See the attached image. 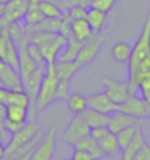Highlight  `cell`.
<instances>
[{"label":"cell","mask_w":150,"mask_h":160,"mask_svg":"<svg viewBox=\"0 0 150 160\" xmlns=\"http://www.w3.org/2000/svg\"><path fill=\"white\" fill-rule=\"evenodd\" d=\"M150 72V6L147 10L144 27L140 37L131 49V56L128 59V81L134 79L140 73Z\"/></svg>","instance_id":"1"},{"label":"cell","mask_w":150,"mask_h":160,"mask_svg":"<svg viewBox=\"0 0 150 160\" xmlns=\"http://www.w3.org/2000/svg\"><path fill=\"white\" fill-rule=\"evenodd\" d=\"M58 75L54 71V63L46 65V73L40 85L39 96L35 98L37 109H46L56 100V87H58Z\"/></svg>","instance_id":"2"},{"label":"cell","mask_w":150,"mask_h":160,"mask_svg":"<svg viewBox=\"0 0 150 160\" xmlns=\"http://www.w3.org/2000/svg\"><path fill=\"white\" fill-rule=\"evenodd\" d=\"M41 132V125L35 119H31L21 128L18 132H15L10 135V140L6 144V156H9L10 153H13L16 148H19L21 146H24L27 142L35 138Z\"/></svg>","instance_id":"3"},{"label":"cell","mask_w":150,"mask_h":160,"mask_svg":"<svg viewBox=\"0 0 150 160\" xmlns=\"http://www.w3.org/2000/svg\"><path fill=\"white\" fill-rule=\"evenodd\" d=\"M105 38H106V34H103V32H94L87 41L82 43V47L80 49V53H78L77 59H75L80 63L81 68L90 65L99 56Z\"/></svg>","instance_id":"4"},{"label":"cell","mask_w":150,"mask_h":160,"mask_svg":"<svg viewBox=\"0 0 150 160\" xmlns=\"http://www.w3.org/2000/svg\"><path fill=\"white\" fill-rule=\"evenodd\" d=\"M91 128L88 125V122L85 121V118L82 113H75V116L72 118V121L68 123V126L65 128V131L62 134V138L65 142L68 144H75L80 140H82L84 137L90 135Z\"/></svg>","instance_id":"5"},{"label":"cell","mask_w":150,"mask_h":160,"mask_svg":"<svg viewBox=\"0 0 150 160\" xmlns=\"http://www.w3.org/2000/svg\"><path fill=\"white\" fill-rule=\"evenodd\" d=\"M56 141H58V128L50 126L46 135L40 140L37 147L33 151L31 160H53L56 153Z\"/></svg>","instance_id":"6"},{"label":"cell","mask_w":150,"mask_h":160,"mask_svg":"<svg viewBox=\"0 0 150 160\" xmlns=\"http://www.w3.org/2000/svg\"><path fill=\"white\" fill-rule=\"evenodd\" d=\"M28 5L29 0H8L5 5V13L0 18V28L10 27L13 22L24 19Z\"/></svg>","instance_id":"7"},{"label":"cell","mask_w":150,"mask_h":160,"mask_svg":"<svg viewBox=\"0 0 150 160\" xmlns=\"http://www.w3.org/2000/svg\"><path fill=\"white\" fill-rule=\"evenodd\" d=\"M103 84H105V92L107 96L116 103V104H122L127 98L130 97V84L128 81H118V79H113V78L105 77L103 78Z\"/></svg>","instance_id":"8"},{"label":"cell","mask_w":150,"mask_h":160,"mask_svg":"<svg viewBox=\"0 0 150 160\" xmlns=\"http://www.w3.org/2000/svg\"><path fill=\"white\" fill-rule=\"evenodd\" d=\"M0 81L3 84V87L9 88V90H15V91L24 90L19 71L8 62H5L3 59H0Z\"/></svg>","instance_id":"9"},{"label":"cell","mask_w":150,"mask_h":160,"mask_svg":"<svg viewBox=\"0 0 150 160\" xmlns=\"http://www.w3.org/2000/svg\"><path fill=\"white\" fill-rule=\"evenodd\" d=\"M119 110L132 118H136L138 121L144 119V118H149L147 104H146L144 98L137 96V94H130V97L127 98L122 104H119Z\"/></svg>","instance_id":"10"},{"label":"cell","mask_w":150,"mask_h":160,"mask_svg":"<svg viewBox=\"0 0 150 160\" xmlns=\"http://www.w3.org/2000/svg\"><path fill=\"white\" fill-rule=\"evenodd\" d=\"M65 44H66V37L63 34H60V32H58L50 41L40 46V50H41V54H43L46 65L47 63H54L58 60L59 53L62 52Z\"/></svg>","instance_id":"11"},{"label":"cell","mask_w":150,"mask_h":160,"mask_svg":"<svg viewBox=\"0 0 150 160\" xmlns=\"http://www.w3.org/2000/svg\"><path fill=\"white\" fill-rule=\"evenodd\" d=\"M87 103L90 109H94V110L106 113V115H111L113 112L119 110V104H116L105 91L96 92V94L87 97Z\"/></svg>","instance_id":"12"},{"label":"cell","mask_w":150,"mask_h":160,"mask_svg":"<svg viewBox=\"0 0 150 160\" xmlns=\"http://www.w3.org/2000/svg\"><path fill=\"white\" fill-rule=\"evenodd\" d=\"M44 73H46V66H37L33 71V73L28 77V79L24 82V90L27 91L33 103H35V98L39 96L40 85H41V81L44 78Z\"/></svg>","instance_id":"13"},{"label":"cell","mask_w":150,"mask_h":160,"mask_svg":"<svg viewBox=\"0 0 150 160\" xmlns=\"http://www.w3.org/2000/svg\"><path fill=\"white\" fill-rule=\"evenodd\" d=\"M137 121H138V119H136V118L130 116V115H127V113H124V112H121V110H116L109 115L107 129L111 132H113V134H118V132L122 131L127 126L134 125Z\"/></svg>","instance_id":"14"},{"label":"cell","mask_w":150,"mask_h":160,"mask_svg":"<svg viewBox=\"0 0 150 160\" xmlns=\"http://www.w3.org/2000/svg\"><path fill=\"white\" fill-rule=\"evenodd\" d=\"M81 66L77 60H56L54 62V71H56V75H58L59 79H72L75 75H77L80 71H81Z\"/></svg>","instance_id":"15"},{"label":"cell","mask_w":150,"mask_h":160,"mask_svg":"<svg viewBox=\"0 0 150 160\" xmlns=\"http://www.w3.org/2000/svg\"><path fill=\"white\" fill-rule=\"evenodd\" d=\"M144 144H146V137H144V132H143V128H141V125H140L136 132V135H134V138L131 140V142L125 148H122V159L121 160H134V157H136V154L138 153V150H140Z\"/></svg>","instance_id":"16"},{"label":"cell","mask_w":150,"mask_h":160,"mask_svg":"<svg viewBox=\"0 0 150 160\" xmlns=\"http://www.w3.org/2000/svg\"><path fill=\"white\" fill-rule=\"evenodd\" d=\"M71 34L75 37L77 40L80 41H87L93 34H94V31H93L91 25L88 24V21L85 18H81V19H72L71 21Z\"/></svg>","instance_id":"17"},{"label":"cell","mask_w":150,"mask_h":160,"mask_svg":"<svg viewBox=\"0 0 150 160\" xmlns=\"http://www.w3.org/2000/svg\"><path fill=\"white\" fill-rule=\"evenodd\" d=\"M74 147H80V148H85V150L91 154L93 160H102L106 157V153L102 150V147L99 144V141L94 140L91 135L84 137L82 140H80L78 142L74 144Z\"/></svg>","instance_id":"18"},{"label":"cell","mask_w":150,"mask_h":160,"mask_svg":"<svg viewBox=\"0 0 150 160\" xmlns=\"http://www.w3.org/2000/svg\"><path fill=\"white\" fill-rule=\"evenodd\" d=\"M81 47H82V41L77 40L72 34H69L68 37H66V44H65V47H63L62 52L59 53L58 60H68V62L75 60Z\"/></svg>","instance_id":"19"},{"label":"cell","mask_w":150,"mask_h":160,"mask_svg":"<svg viewBox=\"0 0 150 160\" xmlns=\"http://www.w3.org/2000/svg\"><path fill=\"white\" fill-rule=\"evenodd\" d=\"M85 19L88 21V24L91 25V28L94 32H102L105 25H106V21H107V13L103 12L100 9H96L90 6L87 9V16Z\"/></svg>","instance_id":"20"},{"label":"cell","mask_w":150,"mask_h":160,"mask_svg":"<svg viewBox=\"0 0 150 160\" xmlns=\"http://www.w3.org/2000/svg\"><path fill=\"white\" fill-rule=\"evenodd\" d=\"M39 9L47 19H58V18H62L63 15L58 0H40Z\"/></svg>","instance_id":"21"},{"label":"cell","mask_w":150,"mask_h":160,"mask_svg":"<svg viewBox=\"0 0 150 160\" xmlns=\"http://www.w3.org/2000/svg\"><path fill=\"white\" fill-rule=\"evenodd\" d=\"M82 115L85 118V121L88 122L90 128H97V126H107V121H109V115L97 112L94 109L87 107L85 110L82 112Z\"/></svg>","instance_id":"22"},{"label":"cell","mask_w":150,"mask_h":160,"mask_svg":"<svg viewBox=\"0 0 150 160\" xmlns=\"http://www.w3.org/2000/svg\"><path fill=\"white\" fill-rule=\"evenodd\" d=\"M99 144L102 147V150L106 153V156H115L118 154V151L121 150L119 142H118V137H116V134H113L111 131L99 141Z\"/></svg>","instance_id":"23"},{"label":"cell","mask_w":150,"mask_h":160,"mask_svg":"<svg viewBox=\"0 0 150 160\" xmlns=\"http://www.w3.org/2000/svg\"><path fill=\"white\" fill-rule=\"evenodd\" d=\"M28 110L29 107L18 106V104H8L6 106V119L16 122H28Z\"/></svg>","instance_id":"24"},{"label":"cell","mask_w":150,"mask_h":160,"mask_svg":"<svg viewBox=\"0 0 150 160\" xmlns=\"http://www.w3.org/2000/svg\"><path fill=\"white\" fill-rule=\"evenodd\" d=\"M66 104H68V109L74 113H82L88 107L87 103V97H84L80 92H72L69 94V97L66 98Z\"/></svg>","instance_id":"25"},{"label":"cell","mask_w":150,"mask_h":160,"mask_svg":"<svg viewBox=\"0 0 150 160\" xmlns=\"http://www.w3.org/2000/svg\"><path fill=\"white\" fill-rule=\"evenodd\" d=\"M141 125L140 121H137L134 125H130L127 126V128H124L122 131H119L118 134H116V137H118V142H119V147L122 148H125L128 144L131 142V140L134 138V135H136L137 129H138V126Z\"/></svg>","instance_id":"26"},{"label":"cell","mask_w":150,"mask_h":160,"mask_svg":"<svg viewBox=\"0 0 150 160\" xmlns=\"http://www.w3.org/2000/svg\"><path fill=\"white\" fill-rule=\"evenodd\" d=\"M8 104H18V106L29 107L31 104H33V102H31V98H29V96L27 94L25 90H21V91L10 90L8 102H6V106H8Z\"/></svg>","instance_id":"27"},{"label":"cell","mask_w":150,"mask_h":160,"mask_svg":"<svg viewBox=\"0 0 150 160\" xmlns=\"http://www.w3.org/2000/svg\"><path fill=\"white\" fill-rule=\"evenodd\" d=\"M131 47L128 43L125 41H121V43H116L113 47H112V56L115 59L116 62H128V59L131 56Z\"/></svg>","instance_id":"28"},{"label":"cell","mask_w":150,"mask_h":160,"mask_svg":"<svg viewBox=\"0 0 150 160\" xmlns=\"http://www.w3.org/2000/svg\"><path fill=\"white\" fill-rule=\"evenodd\" d=\"M71 81L72 79H58L56 87V100H66L71 94Z\"/></svg>","instance_id":"29"},{"label":"cell","mask_w":150,"mask_h":160,"mask_svg":"<svg viewBox=\"0 0 150 160\" xmlns=\"http://www.w3.org/2000/svg\"><path fill=\"white\" fill-rule=\"evenodd\" d=\"M27 50H28V54L31 56V59L37 63V66H46V62H44V58H43V54H41V50H40L39 44L29 43L27 46Z\"/></svg>","instance_id":"30"},{"label":"cell","mask_w":150,"mask_h":160,"mask_svg":"<svg viewBox=\"0 0 150 160\" xmlns=\"http://www.w3.org/2000/svg\"><path fill=\"white\" fill-rule=\"evenodd\" d=\"M43 19H44V16H43V13L40 12L39 8H37V9H28L24 16L25 25H29V27L39 24V22H41Z\"/></svg>","instance_id":"31"},{"label":"cell","mask_w":150,"mask_h":160,"mask_svg":"<svg viewBox=\"0 0 150 160\" xmlns=\"http://www.w3.org/2000/svg\"><path fill=\"white\" fill-rule=\"evenodd\" d=\"M5 121H6V106L0 103V140L3 141L5 144H8V141L10 140V134L6 131Z\"/></svg>","instance_id":"32"},{"label":"cell","mask_w":150,"mask_h":160,"mask_svg":"<svg viewBox=\"0 0 150 160\" xmlns=\"http://www.w3.org/2000/svg\"><path fill=\"white\" fill-rule=\"evenodd\" d=\"M116 3H118V0H91L90 6L96 8V9L103 10V12H106V13H109V12L115 8Z\"/></svg>","instance_id":"33"},{"label":"cell","mask_w":150,"mask_h":160,"mask_svg":"<svg viewBox=\"0 0 150 160\" xmlns=\"http://www.w3.org/2000/svg\"><path fill=\"white\" fill-rule=\"evenodd\" d=\"M87 9L88 8H84V6H74L66 13L69 15L71 19H81V18H85V16H87Z\"/></svg>","instance_id":"34"},{"label":"cell","mask_w":150,"mask_h":160,"mask_svg":"<svg viewBox=\"0 0 150 160\" xmlns=\"http://www.w3.org/2000/svg\"><path fill=\"white\" fill-rule=\"evenodd\" d=\"M71 160H93V157L85 148L75 147L72 151V156H71Z\"/></svg>","instance_id":"35"},{"label":"cell","mask_w":150,"mask_h":160,"mask_svg":"<svg viewBox=\"0 0 150 160\" xmlns=\"http://www.w3.org/2000/svg\"><path fill=\"white\" fill-rule=\"evenodd\" d=\"M25 123H27V122H25ZM25 123H24V122H16V121L6 119V121H5V128H6V131H8L10 135H12V134H15V132L19 131V129L25 125Z\"/></svg>","instance_id":"36"},{"label":"cell","mask_w":150,"mask_h":160,"mask_svg":"<svg viewBox=\"0 0 150 160\" xmlns=\"http://www.w3.org/2000/svg\"><path fill=\"white\" fill-rule=\"evenodd\" d=\"M109 129H107V126H97V128H91V131H90V135L94 138V140L100 141L103 137L106 135Z\"/></svg>","instance_id":"37"},{"label":"cell","mask_w":150,"mask_h":160,"mask_svg":"<svg viewBox=\"0 0 150 160\" xmlns=\"http://www.w3.org/2000/svg\"><path fill=\"white\" fill-rule=\"evenodd\" d=\"M134 160H150V144L146 142L144 146L138 150V153L136 154Z\"/></svg>","instance_id":"38"},{"label":"cell","mask_w":150,"mask_h":160,"mask_svg":"<svg viewBox=\"0 0 150 160\" xmlns=\"http://www.w3.org/2000/svg\"><path fill=\"white\" fill-rule=\"evenodd\" d=\"M9 31V27L6 28H2L0 31V59H3L5 56V50H6V34Z\"/></svg>","instance_id":"39"},{"label":"cell","mask_w":150,"mask_h":160,"mask_svg":"<svg viewBox=\"0 0 150 160\" xmlns=\"http://www.w3.org/2000/svg\"><path fill=\"white\" fill-rule=\"evenodd\" d=\"M9 88L6 87H0V103L6 106V102H8V97H9Z\"/></svg>","instance_id":"40"},{"label":"cell","mask_w":150,"mask_h":160,"mask_svg":"<svg viewBox=\"0 0 150 160\" xmlns=\"http://www.w3.org/2000/svg\"><path fill=\"white\" fill-rule=\"evenodd\" d=\"M6 157V144L0 140V160H5Z\"/></svg>","instance_id":"41"},{"label":"cell","mask_w":150,"mask_h":160,"mask_svg":"<svg viewBox=\"0 0 150 160\" xmlns=\"http://www.w3.org/2000/svg\"><path fill=\"white\" fill-rule=\"evenodd\" d=\"M31 156H33V153H31V154L19 156V157H15V159H10V160H31Z\"/></svg>","instance_id":"42"},{"label":"cell","mask_w":150,"mask_h":160,"mask_svg":"<svg viewBox=\"0 0 150 160\" xmlns=\"http://www.w3.org/2000/svg\"><path fill=\"white\" fill-rule=\"evenodd\" d=\"M6 2H8V0H0V3H2V5H6Z\"/></svg>","instance_id":"43"},{"label":"cell","mask_w":150,"mask_h":160,"mask_svg":"<svg viewBox=\"0 0 150 160\" xmlns=\"http://www.w3.org/2000/svg\"><path fill=\"white\" fill-rule=\"evenodd\" d=\"M147 113H149V118H150V107H149V109H147Z\"/></svg>","instance_id":"44"},{"label":"cell","mask_w":150,"mask_h":160,"mask_svg":"<svg viewBox=\"0 0 150 160\" xmlns=\"http://www.w3.org/2000/svg\"><path fill=\"white\" fill-rule=\"evenodd\" d=\"M0 87H3V84H2V81H0Z\"/></svg>","instance_id":"45"},{"label":"cell","mask_w":150,"mask_h":160,"mask_svg":"<svg viewBox=\"0 0 150 160\" xmlns=\"http://www.w3.org/2000/svg\"><path fill=\"white\" fill-rule=\"evenodd\" d=\"M62 160H68V159H62ZM69 160H71V159H69Z\"/></svg>","instance_id":"46"},{"label":"cell","mask_w":150,"mask_h":160,"mask_svg":"<svg viewBox=\"0 0 150 160\" xmlns=\"http://www.w3.org/2000/svg\"><path fill=\"white\" fill-rule=\"evenodd\" d=\"M90 2H91V0H90Z\"/></svg>","instance_id":"47"}]
</instances>
